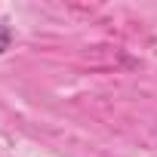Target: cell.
<instances>
[{
    "label": "cell",
    "mask_w": 157,
    "mask_h": 157,
    "mask_svg": "<svg viewBox=\"0 0 157 157\" xmlns=\"http://www.w3.org/2000/svg\"><path fill=\"white\" fill-rule=\"evenodd\" d=\"M10 43H13V31H10L6 25H0V56L10 49Z\"/></svg>",
    "instance_id": "obj_1"
}]
</instances>
